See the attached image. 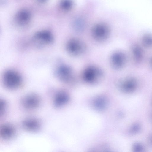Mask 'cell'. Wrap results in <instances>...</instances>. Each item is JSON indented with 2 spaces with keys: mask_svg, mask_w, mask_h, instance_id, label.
<instances>
[{
  "mask_svg": "<svg viewBox=\"0 0 152 152\" xmlns=\"http://www.w3.org/2000/svg\"><path fill=\"white\" fill-rule=\"evenodd\" d=\"M69 100L67 93L63 90H59L54 94L53 99V104L56 108H59L64 105Z\"/></svg>",
  "mask_w": 152,
  "mask_h": 152,
  "instance_id": "obj_11",
  "label": "cell"
},
{
  "mask_svg": "<svg viewBox=\"0 0 152 152\" xmlns=\"http://www.w3.org/2000/svg\"><path fill=\"white\" fill-rule=\"evenodd\" d=\"M151 63H152V59H151Z\"/></svg>",
  "mask_w": 152,
  "mask_h": 152,
  "instance_id": "obj_22",
  "label": "cell"
},
{
  "mask_svg": "<svg viewBox=\"0 0 152 152\" xmlns=\"http://www.w3.org/2000/svg\"><path fill=\"white\" fill-rule=\"evenodd\" d=\"M103 75V72L100 68L94 66H90L84 70L82 77L85 82L93 83L102 78Z\"/></svg>",
  "mask_w": 152,
  "mask_h": 152,
  "instance_id": "obj_5",
  "label": "cell"
},
{
  "mask_svg": "<svg viewBox=\"0 0 152 152\" xmlns=\"http://www.w3.org/2000/svg\"><path fill=\"white\" fill-rule=\"evenodd\" d=\"M54 73L56 77L64 83H69L74 80L72 69L65 64L61 63L58 64L55 68Z\"/></svg>",
  "mask_w": 152,
  "mask_h": 152,
  "instance_id": "obj_3",
  "label": "cell"
},
{
  "mask_svg": "<svg viewBox=\"0 0 152 152\" xmlns=\"http://www.w3.org/2000/svg\"><path fill=\"white\" fill-rule=\"evenodd\" d=\"M23 79L21 74L17 71L8 69L4 71L2 75V83L5 88L10 90H14L22 86Z\"/></svg>",
  "mask_w": 152,
  "mask_h": 152,
  "instance_id": "obj_1",
  "label": "cell"
},
{
  "mask_svg": "<svg viewBox=\"0 0 152 152\" xmlns=\"http://www.w3.org/2000/svg\"><path fill=\"white\" fill-rule=\"evenodd\" d=\"M66 48L68 53L73 56H79L83 54L86 48L81 40L76 38L70 39L66 42Z\"/></svg>",
  "mask_w": 152,
  "mask_h": 152,
  "instance_id": "obj_6",
  "label": "cell"
},
{
  "mask_svg": "<svg viewBox=\"0 0 152 152\" xmlns=\"http://www.w3.org/2000/svg\"><path fill=\"white\" fill-rule=\"evenodd\" d=\"M132 149L134 152H141L143 150V147L140 143L136 142L132 145Z\"/></svg>",
  "mask_w": 152,
  "mask_h": 152,
  "instance_id": "obj_18",
  "label": "cell"
},
{
  "mask_svg": "<svg viewBox=\"0 0 152 152\" xmlns=\"http://www.w3.org/2000/svg\"><path fill=\"white\" fill-rule=\"evenodd\" d=\"M137 86V82L135 79L130 78L122 82L120 84V87L124 92L130 93L133 91Z\"/></svg>",
  "mask_w": 152,
  "mask_h": 152,
  "instance_id": "obj_13",
  "label": "cell"
},
{
  "mask_svg": "<svg viewBox=\"0 0 152 152\" xmlns=\"http://www.w3.org/2000/svg\"><path fill=\"white\" fill-rule=\"evenodd\" d=\"M92 34L94 39L97 41L102 42L107 39L109 35V31L106 26L99 25L94 28Z\"/></svg>",
  "mask_w": 152,
  "mask_h": 152,
  "instance_id": "obj_9",
  "label": "cell"
},
{
  "mask_svg": "<svg viewBox=\"0 0 152 152\" xmlns=\"http://www.w3.org/2000/svg\"><path fill=\"white\" fill-rule=\"evenodd\" d=\"M40 3H44L45 2H46L47 0H37Z\"/></svg>",
  "mask_w": 152,
  "mask_h": 152,
  "instance_id": "obj_21",
  "label": "cell"
},
{
  "mask_svg": "<svg viewBox=\"0 0 152 152\" xmlns=\"http://www.w3.org/2000/svg\"><path fill=\"white\" fill-rule=\"evenodd\" d=\"M70 2L68 0H63L61 3V7L64 9H67L69 7Z\"/></svg>",
  "mask_w": 152,
  "mask_h": 152,
  "instance_id": "obj_19",
  "label": "cell"
},
{
  "mask_svg": "<svg viewBox=\"0 0 152 152\" xmlns=\"http://www.w3.org/2000/svg\"><path fill=\"white\" fill-rule=\"evenodd\" d=\"M42 102L40 96L37 94L31 93L27 94L21 98L20 103L22 107L28 111L35 110L39 107Z\"/></svg>",
  "mask_w": 152,
  "mask_h": 152,
  "instance_id": "obj_2",
  "label": "cell"
},
{
  "mask_svg": "<svg viewBox=\"0 0 152 152\" xmlns=\"http://www.w3.org/2000/svg\"><path fill=\"white\" fill-rule=\"evenodd\" d=\"M133 53L136 61H139L142 57V52L140 48L137 46L133 48Z\"/></svg>",
  "mask_w": 152,
  "mask_h": 152,
  "instance_id": "obj_14",
  "label": "cell"
},
{
  "mask_svg": "<svg viewBox=\"0 0 152 152\" xmlns=\"http://www.w3.org/2000/svg\"><path fill=\"white\" fill-rule=\"evenodd\" d=\"M148 140L150 144L152 145V134L150 136Z\"/></svg>",
  "mask_w": 152,
  "mask_h": 152,
  "instance_id": "obj_20",
  "label": "cell"
},
{
  "mask_svg": "<svg viewBox=\"0 0 152 152\" xmlns=\"http://www.w3.org/2000/svg\"><path fill=\"white\" fill-rule=\"evenodd\" d=\"M32 39L36 46L40 48L52 44L54 41V37L50 31L43 30L35 33Z\"/></svg>",
  "mask_w": 152,
  "mask_h": 152,
  "instance_id": "obj_4",
  "label": "cell"
},
{
  "mask_svg": "<svg viewBox=\"0 0 152 152\" xmlns=\"http://www.w3.org/2000/svg\"><path fill=\"white\" fill-rule=\"evenodd\" d=\"M30 12L26 10L19 11L16 14L15 20L16 23L19 25L23 26L28 23L31 19Z\"/></svg>",
  "mask_w": 152,
  "mask_h": 152,
  "instance_id": "obj_12",
  "label": "cell"
},
{
  "mask_svg": "<svg viewBox=\"0 0 152 152\" xmlns=\"http://www.w3.org/2000/svg\"><path fill=\"white\" fill-rule=\"evenodd\" d=\"M141 126L138 123H135L133 124L130 129V132L131 133L134 134L138 133L140 130Z\"/></svg>",
  "mask_w": 152,
  "mask_h": 152,
  "instance_id": "obj_17",
  "label": "cell"
},
{
  "mask_svg": "<svg viewBox=\"0 0 152 152\" xmlns=\"http://www.w3.org/2000/svg\"><path fill=\"white\" fill-rule=\"evenodd\" d=\"M16 133V128L12 124L6 123L0 127V136L4 140H10L14 137Z\"/></svg>",
  "mask_w": 152,
  "mask_h": 152,
  "instance_id": "obj_8",
  "label": "cell"
},
{
  "mask_svg": "<svg viewBox=\"0 0 152 152\" xmlns=\"http://www.w3.org/2000/svg\"><path fill=\"white\" fill-rule=\"evenodd\" d=\"M7 104L6 101L4 99H1L0 100V116H3L7 110Z\"/></svg>",
  "mask_w": 152,
  "mask_h": 152,
  "instance_id": "obj_16",
  "label": "cell"
},
{
  "mask_svg": "<svg viewBox=\"0 0 152 152\" xmlns=\"http://www.w3.org/2000/svg\"><path fill=\"white\" fill-rule=\"evenodd\" d=\"M110 61V65L114 69H120L124 65L125 61V56L121 52H115L111 56Z\"/></svg>",
  "mask_w": 152,
  "mask_h": 152,
  "instance_id": "obj_10",
  "label": "cell"
},
{
  "mask_svg": "<svg viewBox=\"0 0 152 152\" xmlns=\"http://www.w3.org/2000/svg\"><path fill=\"white\" fill-rule=\"evenodd\" d=\"M142 41L144 44L148 47H152V36L147 34L143 37Z\"/></svg>",
  "mask_w": 152,
  "mask_h": 152,
  "instance_id": "obj_15",
  "label": "cell"
},
{
  "mask_svg": "<svg viewBox=\"0 0 152 152\" xmlns=\"http://www.w3.org/2000/svg\"><path fill=\"white\" fill-rule=\"evenodd\" d=\"M21 126L24 130L28 132H36L41 129L42 123L39 119L36 118L29 117L22 121Z\"/></svg>",
  "mask_w": 152,
  "mask_h": 152,
  "instance_id": "obj_7",
  "label": "cell"
}]
</instances>
